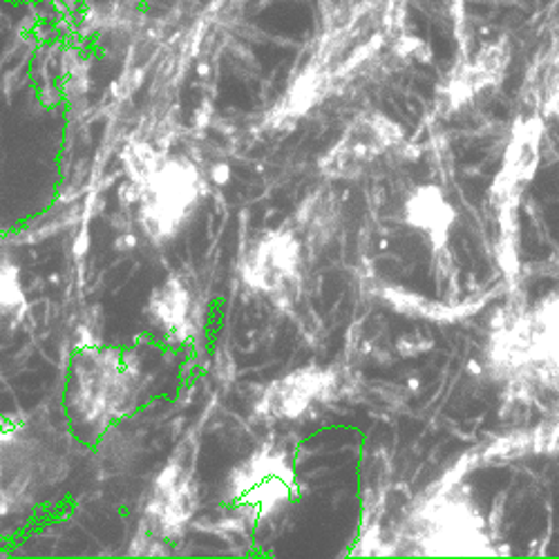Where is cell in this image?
<instances>
[{"label": "cell", "instance_id": "obj_8", "mask_svg": "<svg viewBox=\"0 0 559 559\" xmlns=\"http://www.w3.org/2000/svg\"><path fill=\"white\" fill-rule=\"evenodd\" d=\"M338 390V379L328 367H298L269 381L253 412L266 424H296L320 405H328Z\"/></svg>", "mask_w": 559, "mask_h": 559}, {"label": "cell", "instance_id": "obj_7", "mask_svg": "<svg viewBox=\"0 0 559 559\" xmlns=\"http://www.w3.org/2000/svg\"><path fill=\"white\" fill-rule=\"evenodd\" d=\"M305 249L294 224L262 230L240 258L242 285L277 307H292L302 289Z\"/></svg>", "mask_w": 559, "mask_h": 559}, {"label": "cell", "instance_id": "obj_4", "mask_svg": "<svg viewBox=\"0 0 559 559\" xmlns=\"http://www.w3.org/2000/svg\"><path fill=\"white\" fill-rule=\"evenodd\" d=\"M298 495L300 484L292 454L280 443L264 441L228 471L219 510L253 535L285 515Z\"/></svg>", "mask_w": 559, "mask_h": 559}, {"label": "cell", "instance_id": "obj_9", "mask_svg": "<svg viewBox=\"0 0 559 559\" xmlns=\"http://www.w3.org/2000/svg\"><path fill=\"white\" fill-rule=\"evenodd\" d=\"M146 322L153 336L164 345L183 347L200 338L204 328L202 298L189 275L170 273L151 292Z\"/></svg>", "mask_w": 559, "mask_h": 559}, {"label": "cell", "instance_id": "obj_2", "mask_svg": "<svg viewBox=\"0 0 559 559\" xmlns=\"http://www.w3.org/2000/svg\"><path fill=\"white\" fill-rule=\"evenodd\" d=\"M144 394L146 371L136 352L79 345L66 377V424L79 443H95L130 418Z\"/></svg>", "mask_w": 559, "mask_h": 559}, {"label": "cell", "instance_id": "obj_6", "mask_svg": "<svg viewBox=\"0 0 559 559\" xmlns=\"http://www.w3.org/2000/svg\"><path fill=\"white\" fill-rule=\"evenodd\" d=\"M492 360L508 377L526 381L559 377V292L503 324L495 334Z\"/></svg>", "mask_w": 559, "mask_h": 559}, {"label": "cell", "instance_id": "obj_1", "mask_svg": "<svg viewBox=\"0 0 559 559\" xmlns=\"http://www.w3.org/2000/svg\"><path fill=\"white\" fill-rule=\"evenodd\" d=\"M70 475L66 445L32 414L0 416V539L34 522Z\"/></svg>", "mask_w": 559, "mask_h": 559}, {"label": "cell", "instance_id": "obj_5", "mask_svg": "<svg viewBox=\"0 0 559 559\" xmlns=\"http://www.w3.org/2000/svg\"><path fill=\"white\" fill-rule=\"evenodd\" d=\"M200 486L191 463L173 456L148 484L128 555L166 557L191 533L200 515Z\"/></svg>", "mask_w": 559, "mask_h": 559}, {"label": "cell", "instance_id": "obj_3", "mask_svg": "<svg viewBox=\"0 0 559 559\" xmlns=\"http://www.w3.org/2000/svg\"><path fill=\"white\" fill-rule=\"evenodd\" d=\"M130 189L139 228L155 247H166L200 213L209 193L206 175L183 155L134 157Z\"/></svg>", "mask_w": 559, "mask_h": 559}, {"label": "cell", "instance_id": "obj_10", "mask_svg": "<svg viewBox=\"0 0 559 559\" xmlns=\"http://www.w3.org/2000/svg\"><path fill=\"white\" fill-rule=\"evenodd\" d=\"M401 130L383 115H365L356 119L322 157L320 168L328 177H356L369 162L388 153L401 142Z\"/></svg>", "mask_w": 559, "mask_h": 559}]
</instances>
